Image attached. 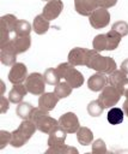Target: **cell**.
<instances>
[{"instance_id": "obj_3", "label": "cell", "mask_w": 128, "mask_h": 154, "mask_svg": "<svg viewBox=\"0 0 128 154\" xmlns=\"http://www.w3.org/2000/svg\"><path fill=\"white\" fill-rule=\"evenodd\" d=\"M57 71L61 78H63L72 88H80L84 84V76L71 63H61L57 65Z\"/></svg>"}, {"instance_id": "obj_23", "label": "cell", "mask_w": 128, "mask_h": 154, "mask_svg": "<svg viewBox=\"0 0 128 154\" xmlns=\"http://www.w3.org/2000/svg\"><path fill=\"white\" fill-rule=\"evenodd\" d=\"M32 105L29 103V102H19L17 108H16V113L17 116L22 119V120H25V119H30L31 117V113H32Z\"/></svg>"}, {"instance_id": "obj_15", "label": "cell", "mask_w": 128, "mask_h": 154, "mask_svg": "<svg viewBox=\"0 0 128 154\" xmlns=\"http://www.w3.org/2000/svg\"><path fill=\"white\" fill-rule=\"evenodd\" d=\"M108 78L103 72H96L87 79V88L91 91H100L106 85Z\"/></svg>"}, {"instance_id": "obj_40", "label": "cell", "mask_w": 128, "mask_h": 154, "mask_svg": "<svg viewBox=\"0 0 128 154\" xmlns=\"http://www.w3.org/2000/svg\"><path fill=\"white\" fill-rule=\"evenodd\" d=\"M42 1H49V0H42Z\"/></svg>"}, {"instance_id": "obj_31", "label": "cell", "mask_w": 128, "mask_h": 154, "mask_svg": "<svg viewBox=\"0 0 128 154\" xmlns=\"http://www.w3.org/2000/svg\"><path fill=\"white\" fill-rule=\"evenodd\" d=\"M92 46H93V49L97 51V52H103V51H106V35L105 34H99V35H96L95 38H93V42H92Z\"/></svg>"}, {"instance_id": "obj_29", "label": "cell", "mask_w": 128, "mask_h": 154, "mask_svg": "<svg viewBox=\"0 0 128 154\" xmlns=\"http://www.w3.org/2000/svg\"><path fill=\"white\" fill-rule=\"evenodd\" d=\"M86 109H87V113H89L91 117H99V116L103 113V111H104V106H103V103L97 99V100L91 101V102L87 105Z\"/></svg>"}, {"instance_id": "obj_14", "label": "cell", "mask_w": 128, "mask_h": 154, "mask_svg": "<svg viewBox=\"0 0 128 154\" xmlns=\"http://www.w3.org/2000/svg\"><path fill=\"white\" fill-rule=\"evenodd\" d=\"M67 137V132L63 128H61L60 125L55 126L50 132H49V137H48V146L49 147H56V146H61L65 144Z\"/></svg>"}, {"instance_id": "obj_22", "label": "cell", "mask_w": 128, "mask_h": 154, "mask_svg": "<svg viewBox=\"0 0 128 154\" xmlns=\"http://www.w3.org/2000/svg\"><path fill=\"white\" fill-rule=\"evenodd\" d=\"M123 117H124V113H123V109L122 108H118V107H111L106 114V119L108 122L111 124V125H117V124H121L123 122Z\"/></svg>"}, {"instance_id": "obj_39", "label": "cell", "mask_w": 128, "mask_h": 154, "mask_svg": "<svg viewBox=\"0 0 128 154\" xmlns=\"http://www.w3.org/2000/svg\"><path fill=\"white\" fill-rule=\"evenodd\" d=\"M5 90H6V85H5V83L1 81V82H0V95H4Z\"/></svg>"}, {"instance_id": "obj_36", "label": "cell", "mask_w": 128, "mask_h": 154, "mask_svg": "<svg viewBox=\"0 0 128 154\" xmlns=\"http://www.w3.org/2000/svg\"><path fill=\"white\" fill-rule=\"evenodd\" d=\"M8 103H10V100L6 99L4 95H1V96H0V113H1V114L6 113V112L8 111V107H10Z\"/></svg>"}, {"instance_id": "obj_5", "label": "cell", "mask_w": 128, "mask_h": 154, "mask_svg": "<svg viewBox=\"0 0 128 154\" xmlns=\"http://www.w3.org/2000/svg\"><path fill=\"white\" fill-rule=\"evenodd\" d=\"M25 87L32 95H42L45 90V81L39 72H32L28 75L25 79Z\"/></svg>"}, {"instance_id": "obj_30", "label": "cell", "mask_w": 128, "mask_h": 154, "mask_svg": "<svg viewBox=\"0 0 128 154\" xmlns=\"http://www.w3.org/2000/svg\"><path fill=\"white\" fill-rule=\"evenodd\" d=\"M31 29H32V25H31L28 20H25V19H19L18 23H17L14 34H16V35H19V36H29L30 32H31Z\"/></svg>"}, {"instance_id": "obj_10", "label": "cell", "mask_w": 128, "mask_h": 154, "mask_svg": "<svg viewBox=\"0 0 128 154\" xmlns=\"http://www.w3.org/2000/svg\"><path fill=\"white\" fill-rule=\"evenodd\" d=\"M59 125L66 130L67 134H75L80 128L79 119L73 112H66L59 118Z\"/></svg>"}, {"instance_id": "obj_13", "label": "cell", "mask_w": 128, "mask_h": 154, "mask_svg": "<svg viewBox=\"0 0 128 154\" xmlns=\"http://www.w3.org/2000/svg\"><path fill=\"white\" fill-rule=\"evenodd\" d=\"M59 97L53 91V93H43L42 95H39L38 97V107L44 109V111H53L55 108V106L59 102Z\"/></svg>"}, {"instance_id": "obj_32", "label": "cell", "mask_w": 128, "mask_h": 154, "mask_svg": "<svg viewBox=\"0 0 128 154\" xmlns=\"http://www.w3.org/2000/svg\"><path fill=\"white\" fill-rule=\"evenodd\" d=\"M111 29L115 30V31H116L118 35H121L122 37L126 36V35H128V23L124 22V20H117V22H115V23L112 24Z\"/></svg>"}, {"instance_id": "obj_6", "label": "cell", "mask_w": 128, "mask_h": 154, "mask_svg": "<svg viewBox=\"0 0 128 154\" xmlns=\"http://www.w3.org/2000/svg\"><path fill=\"white\" fill-rule=\"evenodd\" d=\"M89 22L93 29H103L110 22V12L108 11V8L97 7L89 16Z\"/></svg>"}, {"instance_id": "obj_20", "label": "cell", "mask_w": 128, "mask_h": 154, "mask_svg": "<svg viewBox=\"0 0 128 154\" xmlns=\"http://www.w3.org/2000/svg\"><path fill=\"white\" fill-rule=\"evenodd\" d=\"M19 19H17V17L14 14H5L0 17V26L5 28L6 30H8L10 32H14L16 31V26Z\"/></svg>"}, {"instance_id": "obj_19", "label": "cell", "mask_w": 128, "mask_h": 154, "mask_svg": "<svg viewBox=\"0 0 128 154\" xmlns=\"http://www.w3.org/2000/svg\"><path fill=\"white\" fill-rule=\"evenodd\" d=\"M75 134L77 140L81 146H89L93 141V132L87 126H80Z\"/></svg>"}, {"instance_id": "obj_17", "label": "cell", "mask_w": 128, "mask_h": 154, "mask_svg": "<svg viewBox=\"0 0 128 154\" xmlns=\"http://www.w3.org/2000/svg\"><path fill=\"white\" fill-rule=\"evenodd\" d=\"M28 93L29 91H28L25 84H23V83H20V84H13V87L10 90V94H8V100H10V102L19 103V102L23 101L24 96Z\"/></svg>"}, {"instance_id": "obj_37", "label": "cell", "mask_w": 128, "mask_h": 154, "mask_svg": "<svg viewBox=\"0 0 128 154\" xmlns=\"http://www.w3.org/2000/svg\"><path fill=\"white\" fill-rule=\"evenodd\" d=\"M120 70H121L122 72H124L126 75H128V59H124V60L121 63Z\"/></svg>"}, {"instance_id": "obj_25", "label": "cell", "mask_w": 128, "mask_h": 154, "mask_svg": "<svg viewBox=\"0 0 128 154\" xmlns=\"http://www.w3.org/2000/svg\"><path fill=\"white\" fill-rule=\"evenodd\" d=\"M126 79H127V75H126L124 72H122L121 70H117V69H116L115 71H112V72L109 75V78H108L109 84L116 87L117 89L120 88V85H121Z\"/></svg>"}, {"instance_id": "obj_27", "label": "cell", "mask_w": 128, "mask_h": 154, "mask_svg": "<svg viewBox=\"0 0 128 154\" xmlns=\"http://www.w3.org/2000/svg\"><path fill=\"white\" fill-rule=\"evenodd\" d=\"M43 77H44L45 83L49 84V85H56L61 79L57 69H53V67L47 69L44 71V73H43Z\"/></svg>"}, {"instance_id": "obj_35", "label": "cell", "mask_w": 128, "mask_h": 154, "mask_svg": "<svg viewBox=\"0 0 128 154\" xmlns=\"http://www.w3.org/2000/svg\"><path fill=\"white\" fill-rule=\"evenodd\" d=\"M97 2V7H102V8H110L112 6L116 5L117 0H96Z\"/></svg>"}, {"instance_id": "obj_34", "label": "cell", "mask_w": 128, "mask_h": 154, "mask_svg": "<svg viewBox=\"0 0 128 154\" xmlns=\"http://www.w3.org/2000/svg\"><path fill=\"white\" fill-rule=\"evenodd\" d=\"M11 140H12V132L1 130L0 131V149H4L7 144H10Z\"/></svg>"}, {"instance_id": "obj_26", "label": "cell", "mask_w": 128, "mask_h": 154, "mask_svg": "<svg viewBox=\"0 0 128 154\" xmlns=\"http://www.w3.org/2000/svg\"><path fill=\"white\" fill-rule=\"evenodd\" d=\"M72 90H73V88H72L66 81L59 82V83L55 85V88H54V93L57 95L59 99H65V97L69 96V95L72 94Z\"/></svg>"}, {"instance_id": "obj_28", "label": "cell", "mask_w": 128, "mask_h": 154, "mask_svg": "<svg viewBox=\"0 0 128 154\" xmlns=\"http://www.w3.org/2000/svg\"><path fill=\"white\" fill-rule=\"evenodd\" d=\"M78 154V149L74 147H69L66 144L56 146V147H49L45 150V154Z\"/></svg>"}, {"instance_id": "obj_21", "label": "cell", "mask_w": 128, "mask_h": 154, "mask_svg": "<svg viewBox=\"0 0 128 154\" xmlns=\"http://www.w3.org/2000/svg\"><path fill=\"white\" fill-rule=\"evenodd\" d=\"M13 42H14V46L17 48L18 54L25 53L30 48V46H31V37H30V35L29 36H19V35H16L14 38H13Z\"/></svg>"}, {"instance_id": "obj_8", "label": "cell", "mask_w": 128, "mask_h": 154, "mask_svg": "<svg viewBox=\"0 0 128 154\" xmlns=\"http://www.w3.org/2000/svg\"><path fill=\"white\" fill-rule=\"evenodd\" d=\"M91 49L84 48V47H74L68 53V63H71L74 66H86L89 57H90Z\"/></svg>"}, {"instance_id": "obj_2", "label": "cell", "mask_w": 128, "mask_h": 154, "mask_svg": "<svg viewBox=\"0 0 128 154\" xmlns=\"http://www.w3.org/2000/svg\"><path fill=\"white\" fill-rule=\"evenodd\" d=\"M30 119L36 124L37 130L43 134H49L55 126L59 125V122L50 117L48 111H44L39 107H33Z\"/></svg>"}, {"instance_id": "obj_7", "label": "cell", "mask_w": 128, "mask_h": 154, "mask_svg": "<svg viewBox=\"0 0 128 154\" xmlns=\"http://www.w3.org/2000/svg\"><path fill=\"white\" fill-rule=\"evenodd\" d=\"M17 48L14 46L13 38H11L8 42H6L5 45L0 46V61L2 65L5 66H12L16 64V59H17Z\"/></svg>"}, {"instance_id": "obj_12", "label": "cell", "mask_w": 128, "mask_h": 154, "mask_svg": "<svg viewBox=\"0 0 128 154\" xmlns=\"http://www.w3.org/2000/svg\"><path fill=\"white\" fill-rule=\"evenodd\" d=\"M62 10H63L62 0H49V1H47L45 6L43 7L42 14L48 20H54L61 14Z\"/></svg>"}, {"instance_id": "obj_38", "label": "cell", "mask_w": 128, "mask_h": 154, "mask_svg": "<svg viewBox=\"0 0 128 154\" xmlns=\"http://www.w3.org/2000/svg\"><path fill=\"white\" fill-rule=\"evenodd\" d=\"M122 109H123L124 116L128 117V97H126V100H124V102H123V105H122Z\"/></svg>"}, {"instance_id": "obj_4", "label": "cell", "mask_w": 128, "mask_h": 154, "mask_svg": "<svg viewBox=\"0 0 128 154\" xmlns=\"http://www.w3.org/2000/svg\"><path fill=\"white\" fill-rule=\"evenodd\" d=\"M121 96H122V94L120 93V90L116 87L108 84L100 90L98 100L103 103L104 108H111V107L116 106V103L120 101Z\"/></svg>"}, {"instance_id": "obj_18", "label": "cell", "mask_w": 128, "mask_h": 154, "mask_svg": "<svg viewBox=\"0 0 128 154\" xmlns=\"http://www.w3.org/2000/svg\"><path fill=\"white\" fill-rule=\"evenodd\" d=\"M50 26V20H48L42 13L37 14L32 22V30L37 34V35H43L49 30Z\"/></svg>"}, {"instance_id": "obj_9", "label": "cell", "mask_w": 128, "mask_h": 154, "mask_svg": "<svg viewBox=\"0 0 128 154\" xmlns=\"http://www.w3.org/2000/svg\"><path fill=\"white\" fill-rule=\"evenodd\" d=\"M108 61H109V57H104V55H102L99 52H97V51H95V49H91L86 66H87L89 69L96 70L97 72H103V73H105L106 66H108Z\"/></svg>"}, {"instance_id": "obj_24", "label": "cell", "mask_w": 128, "mask_h": 154, "mask_svg": "<svg viewBox=\"0 0 128 154\" xmlns=\"http://www.w3.org/2000/svg\"><path fill=\"white\" fill-rule=\"evenodd\" d=\"M106 43H108V46H106V51H114V49H116L117 47H118V45H120V42H121V38H122V36L121 35H118L115 30H110V31H108L106 34Z\"/></svg>"}, {"instance_id": "obj_16", "label": "cell", "mask_w": 128, "mask_h": 154, "mask_svg": "<svg viewBox=\"0 0 128 154\" xmlns=\"http://www.w3.org/2000/svg\"><path fill=\"white\" fill-rule=\"evenodd\" d=\"M74 8L80 16L89 17L97 8V2L96 0H74Z\"/></svg>"}, {"instance_id": "obj_33", "label": "cell", "mask_w": 128, "mask_h": 154, "mask_svg": "<svg viewBox=\"0 0 128 154\" xmlns=\"http://www.w3.org/2000/svg\"><path fill=\"white\" fill-rule=\"evenodd\" d=\"M91 152L93 154H105L106 153L105 142L102 138H98V140L93 141L92 142V147H91Z\"/></svg>"}, {"instance_id": "obj_1", "label": "cell", "mask_w": 128, "mask_h": 154, "mask_svg": "<svg viewBox=\"0 0 128 154\" xmlns=\"http://www.w3.org/2000/svg\"><path fill=\"white\" fill-rule=\"evenodd\" d=\"M37 128L36 124L31 119H25L23 120L19 126L12 132V140H11V146L14 148H20L23 147L36 132Z\"/></svg>"}, {"instance_id": "obj_11", "label": "cell", "mask_w": 128, "mask_h": 154, "mask_svg": "<svg viewBox=\"0 0 128 154\" xmlns=\"http://www.w3.org/2000/svg\"><path fill=\"white\" fill-rule=\"evenodd\" d=\"M28 77V67L23 63H16L11 66V70L8 72V81L12 84H20L23 83Z\"/></svg>"}]
</instances>
